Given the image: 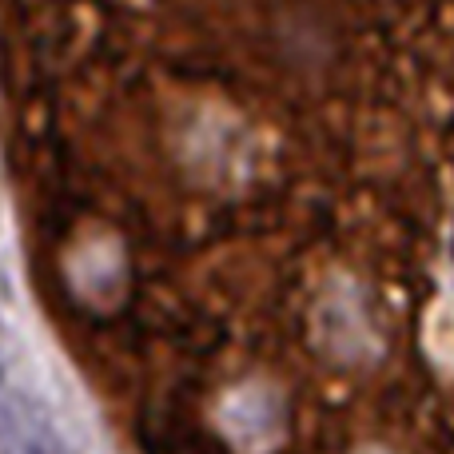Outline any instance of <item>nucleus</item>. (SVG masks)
Instances as JSON below:
<instances>
[{
  "label": "nucleus",
  "instance_id": "1",
  "mask_svg": "<svg viewBox=\"0 0 454 454\" xmlns=\"http://www.w3.org/2000/svg\"><path fill=\"white\" fill-rule=\"evenodd\" d=\"M24 427H20V407H16V391L8 379L4 363H0V454H20Z\"/></svg>",
  "mask_w": 454,
  "mask_h": 454
}]
</instances>
